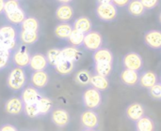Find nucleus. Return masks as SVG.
<instances>
[{"instance_id": "nucleus-1", "label": "nucleus", "mask_w": 161, "mask_h": 131, "mask_svg": "<svg viewBox=\"0 0 161 131\" xmlns=\"http://www.w3.org/2000/svg\"><path fill=\"white\" fill-rule=\"evenodd\" d=\"M19 31L14 25L5 24L0 27V48L13 52L19 45Z\"/></svg>"}, {"instance_id": "nucleus-2", "label": "nucleus", "mask_w": 161, "mask_h": 131, "mask_svg": "<svg viewBox=\"0 0 161 131\" xmlns=\"http://www.w3.org/2000/svg\"><path fill=\"white\" fill-rule=\"evenodd\" d=\"M27 83V76L25 68L14 67L12 68L7 77V86L13 92L22 91Z\"/></svg>"}, {"instance_id": "nucleus-3", "label": "nucleus", "mask_w": 161, "mask_h": 131, "mask_svg": "<svg viewBox=\"0 0 161 131\" xmlns=\"http://www.w3.org/2000/svg\"><path fill=\"white\" fill-rule=\"evenodd\" d=\"M82 104L87 110H97L101 107L102 102H103V96L101 91L89 86L87 87L81 97Z\"/></svg>"}, {"instance_id": "nucleus-4", "label": "nucleus", "mask_w": 161, "mask_h": 131, "mask_svg": "<svg viewBox=\"0 0 161 131\" xmlns=\"http://www.w3.org/2000/svg\"><path fill=\"white\" fill-rule=\"evenodd\" d=\"M31 58V53L28 46L25 44H19L15 50L11 53V63L14 67L25 68H28Z\"/></svg>"}, {"instance_id": "nucleus-5", "label": "nucleus", "mask_w": 161, "mask_h": 131, "mask_svg": "<svg viewBox=\"0 0 161 131\" xmlns=\"http://www.w3.org/2000/svg\"><path fill=\"white\" fill-rule=\"evenodd\" d=\"M94 12L96 17L104 23L114 22L118 17V8L112 3L96 5Z\"/></svg>"}, {"instance_id": "nucleus-6", "label": "nucleus", "mask_w": 161, "mask_h": 131, "mask_svg": "<svg viewBox=\"0 0 161 131\" xmlns=\"http://www.w3.org/2000/svg\"><path fill=\"white\" fill-rule=\"evenodd\" d=\"M122 64L124 68L140 72L143 68V59L140 53L136 52H129L123 56Z\"/></svg>"}, {"instance_id": "nucleus-7", "label": "nucleus", "mask_w": 161, "mask_h": 131, "mask_svg": "<svg viewBox=\"0 0 161 131\" xmlns=\"http://www.w3.org/2000/svg\"><path fill=\"white\" fill-rule=\"evenodd\" d=\"M103 37L98 31L92 30L88 34L85 35L83 47L89 52H95L98 49L103 47Z\"/></svg>"}, {"instance_id": "nucleus-8", "label": "nucleus", "mask_w": 161, "mask_h": 131, "mask_svg": "<svg viewBox=\"0 0 161 131\" xmlns=\"http://www.w3.org/2000/svg\"><path fill=\"white\" fill-rule=\"evenodd\" d=\"M80 123L83 128L97 129L100 124V118L95 111L86 110L80 115Z\"/></svg>"}, {"instance_id": "nucleus-9", "label": "nucleus", "mask_w": 161, "mask_h": 131, "mask_svg": "<svg viewBox=\"0 0 161 131\" xmlns=\"http://www.w3.org/2000/svg\"><path fill=\"white\" fill-rule=\"evenodd\" d=\"M24 102L21 99L20 97L13 96L9 98L4 106V111L6 113L12 115V116H18L24 113Z\"/></svg>"}, {"instance_id": "nucleus-10", "label": "nucleus", "mask_w": 161, "mask_h": 131, "mask_svg": "<svg viewBox=\"0 0 161 131\" xmlns=\"http://www.w3.org/2000/svg\"><path fill=\"white\" fill-rule=\"evenodd\" d=\"M125 114L128 120L135 123L145 115V107L143 104L139 102L131 103L125 108Z\"/></svg>"}, {"instance_id": "nucleus-11", "label": "nucleus", "mask_w": 161, "mask_h": 131, "mask_svg": "<svg viewBox=\"0 0 161 131\" xmlns=\"http://www.w3.org/2000/svg\"><path fill=\"white\" fill-rule=\"evenodd\" d=\"M51 121L58 128H63L70 124L71 116L66 110L62 108H57L51 112Z\"/></svg>"}, {"instance_id": "nucleus-12", "label": "nucleus", "mask_w": 161, "mask_h": 131, "mask_svg": "<svg viewBox=\"0 0 161 131\" xmlns=\"http://www.w3.org/2000/svg\"><path fill=\"white\" fill-rule=\"evenodd\" d=\"M42 96L43 95H42L40 89L29 84L21 91L20 98L23 100L24 104H35Z\"/></svg>"}, {"instance_id": "nucleus-13", "label": "nucleus", "mask_w": 161, "mask_h": 131, "mask_svg": "<svg viewBox=\"0 0 161 131\" xmlns=\"http://www.w3.org/2000/svg\"><path fill=\"white\" fill-rule=\"evenodd\" d=\"M144 44L152 50H161V31L151 29L145 32L143 36Z\"/></svg>"}, {"instance_id": "nucleus-14", "label": "nucleus", "mask_w": 161, "mask_h": 131, "mask_svg": "<svg viewBox=\"0 0 161 131\" xmlns=\"http://www.w3.org/2000/svg\"><path fill=\"white\" fill-rule=\"evenodd\" d=\"M48 66H49V64H48L45 54L41 53H35L31 54V58H30V62H29V66H28L30 70H32V71L46 70Z\"/></svg>"}, {"instance_id": "nucleus-15", "label": "nucleus", "mask_w": 161, "mask_h": 131, "mask_svg": "<svg viewBox=\"0 0 161 131\" xmlns=\"http://www.w3.org/2000/svg\"><path fill=\"white\" fill-rule=\"evenodd\" d=\"M74 15L75 11L70 4H59L55 12V16L59 23H69Z\"/></svg>"}, {"instance_id": "nucleus-16", "label": "nucleus", "mask_w": 161, "mask_h": 131, "mask_svg": "<svg viewBox=\"0 0 161 131\" xmlns=\"http://www.w3.org/2000/svg\"><path fill=\"white\" fill-rule=\"evenodd\" d=\"M50 77L46 70L33 71L30 76V84L38 89H42L47 86Z\"/></svg>"}, {"instance_id": "nucleus-17", "label": "nucleus", "mask_w": 161, "mask_h": 131, "mask_svg": "<svg viewBox=\"0 0 161 131\" xmlns=\"http://www.w3.org/2000/svg\"><path fill=\"white\" fill-rule=\"evenodd\" d=\"M120 80L123 84L129 87H134L139 84L140 73L134 70L124 68L120 73Z\"/></svg>"}, {"instance_id": "nucleus-18", "label": "nucleus", "mask_w": 161, "mask_h": 131, "mask_svg": "<svg viewBox=\"0 0 161 131\" xmlns=\"http://www.w3.org/2000/svg\"><path fill=\"white\" fill-rule=\"evenodd\" d=\"M158 83H159V82H158V77L157 73H155L151 70H146L140 74L139 85L142 88L148 90L149 88H151Z\"/></svg>"}, {"instance_id": "nucleus-19", "label": "nucleus", "mask_w": 161, "mask_h": 131, "mask_svg": "<svg viewBox=\"0 0 161 131\" xmlns=\"http://www.w3.org/2000/svg\"><path fill=\"white\" fill-rule=\"evenodd\" d=\"M93 63H110L113 64L114 55L112 52L108 48H100L92 53Z\"/></svg>"}, {"instance_id": "nucleus-20", "label": "nucleus", "mask_w": 161, "mask_h": 131, "mask_svg": "<svg viewBox=\"0 0 161 131\" xmlns=\"http://www.w3.org/2000/svg\"><path fill=\"white\" fill-rule=\"evenodd\" d=\"M55 69L61 76H69L75 71V63L60 57V59L58 60V62L55 66Z\"/></svg>"}, {"instance_id": "nucleus-21", "label": "nucleus", "mask_w": 161, "mask_h": 131, "mask_svg": "<svg viewBox=\"0 0 161 131\" xmlns=\"http://www.w3.org/2000/svg\"><path fill=\"white\" fill-rule=\"evenodd\" d=\"M73 28L86 35L92 30V22L87 16H80L73 23Z\"/></svg>"}, {"instance_id": "nucleus-22", "label": "nucleus", "mask_w": 161, "mask_h": 131, "mask_svg": "<svg viewBox=\"0 0 161 131\" xmlns=\"http://www.w3.org/2000/svg\"><path fill=\"white\" fill-rule=\"evenodd\" d=\"M4 16L6 18V21L9 24L15 26V25H20L23 23V21L27 17V14L23 8H20L12 12L5 13Z\"/></svg>"}, {"instance_id": "nucleus-23", "label": "nucleus", "mask_w": 161, "mask_h": 131, "mask_svg": "<svg viewBox=\"0 0 161 131\" xmlns=\"http://www.w3.org/2000/svg\"><path fill=\"white\" fill-rule=\"evenodd\" d=\"M73 30H74V28H73L72 23H59L56 25L54 33H55V36L58 39L68 40Z\"/></svg>"}, {"instance_id": "nucleus-24", "label": "nucleus", "mask_w": 161, "mask_h": 131, "mask_svg": "<svg viewBox=\"0 0 161 131\" xmlns=\"http://www.w3.org/2000/svg\"><path fill=\"white\" fill-rule=\"evenodd\" d=\"M19 42L21 44H25L26 46L33 45L36 42H38L40 38V34L39 32H33V31H19Z\"/></svg>"}, {"instance_id": "nucleus-25", "label": "nucleus", "mask_w": 161, "mask_h": 131, "mask_svg": "<svg viewBox=\"0 0 161 131\" xmlns=\"http://www.w3.org/2000/svg\"><path fill=\"white\" fill-rule=\"evenodd\" d=\"M82 55H83L82 52L78 48L73 46H66L61 49V57L73 61L75 63L78 62L81 59Z\"/></svg>"}, {"instance_id": "nucleus-26", "label": "nucleus", "mask_w": 161, "mask_h": 131, "mask_svg": "<svg viewBox=\"0 0 161 131\" xmlns=\"http://www.w3.org/2000/svg\"><path fill=\"white\" fill-rule=\"evenodd\" d=\"M90 85L101 92L106 91L109 88V81L107 77H103L97 74H92Z\"/></svg>"}, {"instance_id": "nucleus-27", "label": "nucleus", "mask_w": 161, "mask_h": 131, "mask_svg": "<svg viewBox=\"0 0 161 131\" xmlns=\"http://www.w3.org/2000/svg\"><path fill=\"white\" fill-rule=\"evenodd\" d=\"M136 131H156L155 121L148 115H144L142 118L135 122Z\"/></svg>"}, {"instance_id": "nucleus-28", "label": "nucleus", "mask_w": 161, "mask_h": 131, "mask_svg": "<svg viewBox=\"0 0 161 131\" xmlns=\"http://www.w3.org/2000/svg\"><path fill=\"white\" fill-rule=\"evenodd\" d=\"M36 105H37L40 116H45L51 113V112L53 111V101L45 96H42L36 102Z\"/></svg>"}, {"instance_id": "nucleus-29", "label": "nucleus", "mask_w": 161, "mask_h": 131, "mask_svg": "<svg viewBox=\"0 0 161 131\" xmlns=\"http://www.w3.org/2000/svg\"><path fill=\"white\" fill-rule=\"evenodd\" d=\"M126 10L132 17H142L146 11L141 0H131L126 7Z\"/></svg>"}, {"instance_id": "nucleus-30", "label": "nucleus", "mask_w": 161, "mask_h": 131, "mask_svg": "<svg viewBox=\"0 0 161 131\" xmlns=\"http://www.w3.org/2000/svg\"><path fill=\"white\" fill-rule=\"evenodd\" d=\"M20 30L39 32V30H40V22L34 16H27L23 21V23L20 24Z\"/></svg>"}, {"instance_id": "nucleus-31", "label": "nucleus", "mask_w": 161, "mask_h": 131, "mask_svg": "<svg viewBox=\"0 0 161 131\" xmlns=\"http://www.w3.org/2000/svg\"><path fill=\"white\" fill-rule=\"evenodd\" d=\"M113 70V64L110 63H93V73L108 78Z\"/></svg>"}, {"instance_id": "nucleus-32", "label": "nucleus", "mask_w": 161, "mask_h": 131, "mask_svg": "<svg viewBox=\"0 0 161 131\" xmlns=\"http://www.w3.org/2000/svg\"><path fill=\"white\" fill-rule=\"evenodd\" d=\"M92 74L87 69H81L77 71L75 75V82L79 85H90Z\"/></svg>"}, {"instance_id": "nucleus-33", "label": "nucleus", "mask_w": 161, "mask_h": 131, "mask_svg": "<svg viewBox=\"0 0 161 131\" xmlns=\"http://www.w3.org/2000/svg\"><path fill=\"white\" fill-rule=\"evenodd\" d=\"M84 38H85V34L80 33L76 30H73L67 41L71 44V46L75 47V48H80L83 46Z\"/></svg>"}, {"instance_id": "nucleus-34", "label": "nucleus", "mask_w": 161, "mask_h": 131, "mask_svg": "<svg viewBox=\"0 0 161 131\" xmlns=\"http://www.w3.org/2000/svg\"><path fill=\"white\" fill-rule=\"evenodd\" d=\"M45 56H46V59L48 61L49 66H52L55 68V66L57 65V63L58 62V60L61 57V49L52 48V49L47 51Z\"/></svg>"}, {"instance_id": "nucleus-35", "label": "nucleus", "mask_w": 161, "mask_h": 131, "mask_svg": "<svg viewBox=\"0 0 161 131\" xmlns=\"http://www.w3.org/2000/svg\"><path fill=\"white\" fill-rule=\"evenodd\" d=\"M11 62V52L0 48V71L7 68Z\"/></svg>"}, {"instance_id": "nucleus-36", "label": "nucleus", "mask_w": 161, "mask_h": 131, "mask_svg": "<svg viewBox=\"0 0 161 131\" xmlns=\"http://www.w3.org/2000/svg\"><path fill=\"white\" fill-rule=\"evenodd\" d=\"M24 113H25V115L26 117L31 118V119L41 117L36 103L35 104H25V106H24Z\"/></svg>"}, {"instance_id": "nucleus-37", "label": "nucleus", "mask_w": 161, "mask_h": 131, "mask_svg": "<svg viewBox=\"0 0 161 131\" xmlns=\"http://www.w3.org/2000/svg\"><path fill=\"white\" fill-rule=\"evenodd\" d=\"M20 8H22L21 2H19L17 0H6L5 8H4V14L8 13V12H12V11H14Z\"/></svg>"}, {"instance_id": "nucleus-38", "label": "nucleus", "mask_w": 161, "mask_h": 131, "mask_svg": "<svg viewBox=\"0 0 161 131\" xmlns=\"http://www.w3.org/2000/svg\"><path fill=\"white\" fill-rule=\"evenodd\" d=\"M148 94L154 100H161V83H158L148 89Z\"/></svg>"}, {"instance_id": "nucleus-39", "label": "nucleus", "mask_w": 161, "mask_h": 131, "mask_svg": "<svg viewBox=\"0 0 161 131\" xmlns=\"http://www.w3.org/2000/svg\"><path fill=\"white\" fill-rule=\"evenodd\" d=\"M141 2L146 10H151L158 5L159 0H141Z\"/></svg>"}, {"instance_id": "nucleus-40", "label": "nucleus", "mask_w": 161, "mask_h": 131, "mask_svg": "<svg viewBox=\"0 0 161 131\" xmlns=\"http://www.w3.org/2000/svg\"><path fill=\"white\" fill-rule=\"evenodd\" d=\"M131 0H112V4L117 8H126Z\"/></svg>"}, {"instance_id": "nucleus-41", "label": "nucleus", "mask_w": 161, "mask_h": 131, "mask_svg": "<svg viewBox=\"0 0 161 131\" xmlns=\"http://www.w3.org/2000/svg\"><path fill=\"white\" fill-rule=\"evenodd\" d=\"M0 131H19L18 128L11 124H4L0 127Z\"/></svg>"}, {"instance_id": "nucleus-42", "label": "nucleus", "mask_w": 161, "mask_h": 131, "mask_svg": "<svg viewBox=\"0 0 161 131\" xmlns=\"http://www.w3.org/2000/svg\"><path fill=\"white\" fill-rule=\"evenodd\" d=\"M6 0H0V15L4 14V8H5Z\"/></svg>"}, {"instance_id": "nucleus-43", "label": "nucleus", "mask_w": 161, "mask_h": 131, "mask_svg": "<svg viewBox=\"0 0 161 131\" xmlns=\"http://www.w3.org/2000/svg\"><path fill=\"white\" fill-rule=\"evenodd\" d=\"M112 3V0H96V5L99 4H109Z\"/></svg>"}, {"instance_id": "nucleus-44", "label": "nucleus", "mask_w": 161, "mask_h": 131, "mask_svg": "<svg viewBox=\"0 0 161 131\" xmlns=\"http://www.w3.org/2000/svg\"><path fill=\"white\" fill-rule=\"evenodd\" d=\"M58 4H70L73 0H56Z\"/></svg>"}, {"instance_id": "nucleus-45", "label": "nucleus", "mask_w": 161, "mask_h": 131, "mask_svg": "<svg viewBox=\"0 0 161 131\" xmlns=\"http://www.w3.org/2000/svg\"><path fill=\"white\" fill-rule=\"evenodd\" d=\"M81 131H98L97 129H87V128H83Z\"/></svg>"}, {"instance_id": "nucleus-46", "label": "nucleus", "mask_w": 161, "mask_h": 131, "mask_svg": "<svg viewBox=\"0 0 161 131\" xmlns=\"http://www.w3.org/2000/svg\"><path fill=\"white\" fill-rule=\"evenodd\" d=\"M158 20H159V23H161V12L159 13V16H158Z\"/></svg>"}, {"instance_id": "nucleus-47", "label": "nucleus", "mask_w": 161, "mask_h": 131, "mask_svg": "<svg viewBox=\"0 0 161 131\" xmlns=\"http://www.w3.org/2000/svg\"><path fill=\"white\" fill-rule=\"evenodd\" d=\"M159 83H161V75H160V78H159Z\"/></svg>"}, {"instance_id": "nucleus-48", "label": "nucleus", "mask_w": 161, "mask_h": 131, "mask_svg": "<svg viewBox=\"0 0 161 131\" xmlns=\"http://www.w3.org/2000/svg\"><path fill=\"white\" fill-rule=\"evenodd\" d=\"M17 1H19V2H22V1H24V0H17Z\"/></svg>"}, {"instance_id": "nucleus-49", "label": "nucleus", "mask_w": 161, "mask_h": 131, "mask_svg": "<svg viewBox=\"0 0 161 131\" xmlns=\"http://www.w3.org/2000/svg\"><path fill=\"white\" fill-rule=\"evenodd\" d=\"M26 131H38V130H26Z\"/></svg>"}]
</instances>
